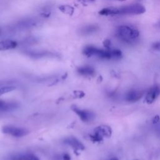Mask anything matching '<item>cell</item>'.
<instances>
[{"mask_svg": "<svg viewBox=\"0 0 160 160\" xmlns=\"http://www.w3.org/2000/svg\"><path fill=\"white\" fill-rule=\"evenodd\" d=\"M116 34L120 40L128 44L134 42L139 36L138 30L126 25L119 26Z\"/></svg>", "mask_w": 160, "mask_h": 160, "instance_id": "6da1fadb", "label": "cell"}, {"mask_svg": "<svg viewBox=\"0 0 160 160\" xmlns=\"http://www.w3.org/2000/svg\"><path fill=\"white\" fill-rule=\"evenodd\" d=\"M82 53L88 56H96L103 59H112L111 49H99L92 46H88L85 47L82 51Z\"/></svg>", "mask_w": 160, "mask_h": 160, "instance_id": "7a4b0ae2", "label": "cell"}, {"mask_svg": "<svg viewBox=\"0 0 160 160\" xmlns=\"http://www.w3.org/2000/svg\"><path fill=\"white\" fill-rule=\"evenodd\" d=\"M145 8L140 4H133L128 6L114 8V15L118 14H141L145 12Z\"/></svg>", "mask_w": 160, "mask_h": 160, "instance_id": "3957f363", "label": "cell"}, {"mask_svg": "<svg viewBox=\"0 0 160 160\" xmlns=\"http://www.w3.org/2000/svg\"><path fill=\"white\" fill-rule=\"evenodd\" d=\"M112 134L111 128L107 125H101L94 130V134L89 136V138L93 142H100L104 138H110Z\"/></svg>", "mask_w": 160, "mask_h": 160, "instance_id": "277c9868", "label": "cell"}, {"mask_svg": "<svg viewBox=\"0 0 160 160\" xmlns=\"http://www.w3.org/2000/svg\"><path fill=\"white\" fill-rule=\"evenodd\" d=\"M71 109L74 112H75L76 114H78L81 120L84 122H91L95 119L96 115L94 112L91 111L81 109L76 106H72Z\"/></svg>", "mask_w": 160, "mask_h": 160, "instance_id": "5b68a950", "label": "cell"}, {"mask_svg": "<svg viewBox=\"0 0 160 160\" xmlns=\"http://www.w3.org/2000/svg\"><path fill=\"white\" fill-rule=\"evenodd\" d=\"M2 131L4 134H9L16 138H21L24 136L28 133V131L24 128H18L10 125L3 126Z\"/></svg>", "mask_w": 160, "mask_h": 160, "instance_id": "8992f818", "label": "cell"}, {"mask_svg": "<svg viewBox=\"0 0 160 160\" xmlns=\"http://www.w3.org/2000/svg\"><path fill=\"white\" fill-rule=\"evenodd\" d=\"M36 23V21L33 19H22L14 24L12 26V28L15 31H22L35 26Z\"/></svg>", "mask_w": 160, "mask_h": 160, "instance_id": "52a82bcc", "label": "cell"}, {"mask_svg": "<svg viewBox=\"0 0 160 160\" xmlns=\"http://www.w3.org/2000/svg\"><path fill=\"white\" fill-rule=\"evenodd\" d=\"M160 95V86L154 85L147 92L145 96V101L148 104H152Z\"/></svg>", "mask_w": 160, "mask_h": 160, "instance_id": "ba28073f", "label": "cell"}, {"mask_svg": "<svg viewBox=\"0 0 160 160\" xmlns=\"http://www.w3.org/2000/svg\"><path fill=\"white\" fill-rule=\"evenodd\" d=\"M64 144L71 146L75 151H82L84 149V146L75 137H68L62 140Z\"/></svg>", "mask_w": 160, "mask_h": 160, "instance_id": "9c48e42d", "label": "cell"}, {"mask_svg": "<svg viewBox=\"0 0 160 160\" xmlns=\"http://www.w3.org/2000/svg\"><path fill=\"white\" fill-rule=\"evenodd\" d=\"M144 92L140 90L132 89L128 91L125 96V100L128 102H134L139 100L143 96Z\"/></svg>", "mask_w": 160, "mask_h": 160, "instance_id": "30bf717a", "label": "cell"}, {"mask_svg": "<svg viewBox=\"0 0 160 160\" xmlns=\"http://www.w3.org/2000/svg\"><path fill=\"white\" fill-rule=\"evenodd\" d=\"M79 74L85 77H93L96 75V71L94 68L90 66H84L79 67L77 69Z\"/></svg>", "mask_w": 160, "mask_h": 160, "instance_id": "8fae6325", "label": "cell"}, {"mask_svg": "<svg viewBox=\"0 0 160 160\" xmlns=\"http://www.w3.org/2000/svg\"><path fill=\"white\" fill-rule=\"evenodd\" d=\"M8 160H39V158L32 153L13 154L8 158Z\"/></svg>", "mask_w": 160, "mask_h": 160, "instance_id": "7c38bea8", "label": "cell"}, {"mask_svg": "<svg viewBox=\"0 0 160 160\" xmlns=\"http://www.w3.org/2000/svg\"><path fill=\"white\" fill-rule=\"evenodd\" d=\"M26 54L33 58H41L44 57H54L57 55L49 51H27Z\"/></svg>", "mask_w": 160, "mask_h": 160, "instance_id": "4fadbf2b", "label": "cell"}, {"mask_svg": "<svg viewBox=\"0 0 160 160\" xmlns=\"http://www.w3.org/2000/svg\"><path fill=\"white\" fill-rule=\"evenodd\" d=\"M17 46L18 43L15 41L10 39L1 41H0V51H6L14 49Z\"/></svg>", "mask_w": 160, "mask_h": 160, "instance_id": "5bb4252c", "label": "cell"}, {"mask_svg": "<svg viewBox=\"0 0 160 160\" xmlns=\"http://www.w3.org/2000/svg\"><path fill=\"white\" fill-rule=\"evenodd\" d=\"M98 29V26L96 25H94V24L86 25L79 29V33L84 36L89 35L97 31Z\"/></svg>", "mask_w": 160, "mask_h": 160, "instance_id": "9a60e30c", "label": "cell"}, {"mask_svg": "<svg viewBox=\"0 0 160 160\" xmlns=\"http://www.w3.org/2000/svg\"><path fill=\"white\" fill-rule=\"evenodd\" d=\"M18 104L14 102H6L0 100V111H8L17 108Z\"/></svg>", "mask_w": 160, "mask_h": 160, "instance_id": "2e32d148", "label": "cell"}, {"mask_svg": "<svg viewBox=\"0 0 160 160\" xmlns=\"http://www.w3.org/2000/svg\"><path fill=\"white\" fill-rule=\"evenodd\" d=\"M59 9L63 13L69 15H72L74 12V8L69 5H61Z\"/></svg>", "mask_w": 160, "mask_h": 160, "instance_id": "e0dca14e", "label": "cell"}, {"mask_svg": "<svg viewBox=\"0 0 160 160\" xmlns=\"http://www.w3.org/2000/svg\"><path fill=\"white\" fill-rule=\"evenodd\" d=\"M15 89L16 88L14 86H4V87L0 88V95L12 91Z\"/></svg>", "mask_w": 160, "mask_h": 160, "instance_id": "ac0fdd59", "label": "cell"}, {"mask_svg": "<svg viewBox=\"0 0 160 160\" xmlns=\"http://www.w3.org/2000/svg\"><path fill=\"white\" fill-rule=\"evenodd\" d=\"M152 48H153L154 49L160 51V42H157L153 44Z\"/></svg>", "mask_w": 160, "mask_h": 160, "instance_id": "d6986e66", "label": "cell"}, {"mask_svg": "<svg viewBox=\"0 0 160 160\" xmlns=\"http://www.w3.org/2000/svg\"><path fill=\"white\" fill-rule=\"evenodd\" d=\"M62 160H71V157L68 153H64L62 155Z\"/></svg>", "mask_w": 160, "mask_h": 160, "instance_id": "ffe728a7", "label": "cell"}, {"mask_svg": "<svg viewBox=\"0 0 160 160\" xmlns=\"http://www.w3.org/2000/svg\"><path fill=\"white\" fill-rule=\"evenodd\" d=\"M159 120H160L159 116H158V115H156V116H155L152 118V123H153V124H156V123H158V122L159 121Z\"/></svg>", "mask_w": 160, "mask_h": 160, "instance_id": "44dd1931", "label": "cell"}, {"mask_svg": "<svg viewBox=\"0 0 160 160\" xmlns=\"http://www.w3.org/2000/svg\"><path fill=\"white\" fill-rule=\"evenodd\" d=\"M104 46L107 49H110V45H111V42L109 40H106L104 42Z\"/></svg>", "mask_w": 160, "mask_h": 160, "instance_id": "7402d4cb", "label": "cell"}, {"mask_svg": "<svg viewBox=\"0 0 160 160\" xmlns=\"http://www.w3.org/2000/svg\"><path fill=\"white\" fill-rule=\"evenodd\" d=\"M109 160H119V159L118 158H112L110 159Z\"/></svg>", "mask_w": 160, "mask_h": 160, "instance_id": "603a6c76", "label": "cell"}, {"mask_svg": "<svg viewBox=\"0 0 160 160\" xmlns=\"http://www.w3.org/2000/svg\"><path fill=\"white\" fill-rule=\"evenodd\" d=\"M84 1H88V2H91V1H94V0H84Z\"/></svg>", "mask_w": 160, "mask_h": 160, "instance_id": "cb8c5ba5", "label": "cell"}, {"mask_svg": "<svg viewBox=\"0 0 160 160\" xmlns=\"http://www.w3.org/2000/svg\"><path fill=\"white\" fill-rule=\"evenodd\" d=\"M118 1H124V0H118Z\"/></svg>", "mask_w": 160, "mask_h": 160, "instance_id": "d4e9b609", "label": "cell"}, {"mask_svg": "<svg viewBox=\"0 0 160 160\" xmlns=\"http://www.w3.org/2000/svg\"><path fill=\"white\" fill-rule=\"evenodd\" d=\"M0 32H1V31H0Z\"/></svg>", "mask_w": 160, "mask_h": 160, "instance_id": "484cf974", "label": "cell"}]
</instances>
